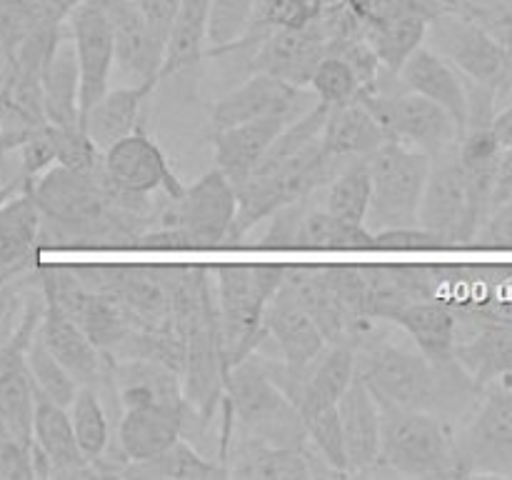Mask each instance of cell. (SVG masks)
I'll return each instance as SVG.
<instances>
[{"instance_id": "cell-17", "label": "cell", "mask_w": 512, "mask_h": 480, "mask_svg": "<svg viewBox=\"0 0 512 480\" xmlns=\"http://www.w3.org/2000/svg\"><path fill=\"white\" fill-rule=\"evenodd\" d=\"M100 3L108 15L110 35H113L115 65L123 73L138 78L135 83L140 80L160 83L165 40L155 35L138 3L135 0H100Z\"/></svg>"}, {"instance_id": "cell-12", "label": "cell", "mask_w": 512, "mask_h": 480, "mask_svg": "<svg viewBox=\"0 0 512 480\" xmlns=\"http://www.w3.org/2000/svg\"><path fill=\"white\" fill-rule=\"evenodd\" d=\"M43 315V288L30 293L25 313L13 333L0 343V425L30 438L33 430L35 385L28 370V343Z\"/></svg>"}, {"instance_id": "cell-19", "label": "cell", "mask_w": 512, "mask_h": 480, "mask_svg": "<svg viewBox=\"0 0 512 480\" xmlns=\"http://www.w3.org/2000/svg\"><path fill=\"white\" fill-rule=\"evenodd\" d=\"M38 335L45 348L65 365L78 385L98 388L108 375L110 358L90 343L88 335L78 328L73 318L60 308L58 300L43 293V315L38 323Z\"/></svg>"}, {"instance_id": "cell-21", "label": "cell", "mask_w": 512, "mask_h": 480, "mask_svg": "<svg viewBox=\"0 0 512 480\" xmlns=\"http://www.w3.org/2000/svg\"><path fill=\"white\" fill-rule=\"evenodd\" d=\"M338 420L348 475H370L380 450V403L358 375L340 395Z\"/></svg>"}, {"instance_id": "cell-15", "label": "cell", "mask_w": 512, "mask_h": 480, "mask_svg": "<svg viewBox=\"0 0 512 480\" xmlns=\"http://www.w3.org/2000/svg\"><path fill=\"white\" fill-rule=\"evenodd\" d=\"M330 53V40L320 18L298 28L270 30L253 50V73H268L295 88H308L315 65Z\"/></svg>"}, {"instance_id": "cell-25", "label": "cell", "mask_w": 512, "mask_h": 480, "mask_svg": "<svg viewBox=\"0 0 512 480\" xmlns=\"http://www.w3.org/2000/svg\"><path fill=\"white\" fill-rule=\"evenodd\" d=\"M293 118L275 115V118L248 120V123L230 125V128L215 130L213 133V150H215V168L238 188L240 183L253 175L260 160L270 150L273 140L278 138L280 130Z\"/></svg>"}, {"instance_id": "cell-42", "label": "cell", "mask_w": 512, "mask_h": 480, "mask_svg": "<svg viewBox=\"0 0 512 480\" xmlns=\"http://www.w3.org/2000/svg\"><path fill=\"white\" fill-rule=\"evenodd\" d=\"M373 235L375 250H448V245H445V240L438 233L423 228L420 223L378 230Z\"/></svg>"}, {"instance_id": "cell-7", "label": "cell", "mask_w": 512, "mask_h": 480, "mask_svg": "<svg viewBox=\"0 0 512 480\" xmlns=\"http://www.w3.org/2000/svg\"><path fill=\"white\" fill-rule=\"evenodd\" d=\"M355 375L385 403L413 410L438 408V370L418 348L393 343L385 330L355 348Z\"/></svg>"}, {"instance_id": "cell-43", "label": "cell", "mask_w": 512, "mask_h": 480, "mask_svg": "<svg viewBox=\"0 0 512 480\" xmlns=\"http://www.w3.org/2000/svg\"><path fill=\"white\" fill-rule=\"evenodd\" d=\"M138 8L143 10L145 20L150 23V28L155 30L160 40L168 38L170 23H173L175 13H178L180 0H135Z\"/></svg>"}, {"instance_id": "cell-26", "label": "cell", "mask_w": 512, "mask_h": 480, "mask_svg": "<svg viewBox=\"0 0 512 480\" xmlns=\"http://www.w3.org/2000/svg\"><path fill=\"white\" fill-rule=\"evenodd\" d=\"M110 358V355H108ZM110 380L120 413L140 405H185L183 378L178 370L145 358H110Z\"/></svg>"}, {"instance_id": "cell-9", "label": "cell", "mask_w": 512, "mask_h": 480, "mask_svg": "<svg viewBox=\"0 0 512 480\" xmlns=\"http://www.w3.org/2000/svg\"><path fill=\"white\" fill-rule=\"evenodd\" d=\"M365 160L373 183L365 228L378 233V230L418 223L420 200L433 158L398 140H385Z\"/></svg>"}, {"instance_id": "cell-10", "label": "cell", "mask_w": 512, "mask_h": 480, "mask_svg": "<svg viewBox=\"0 0 512 480\" xmlns=\"http://www.w3.org/2000/svg\"><path fill=\"white\" fill-rule=\"evenodd\" d=\"M455 145L433 158L418 210V223L438 233L448 245V250L470 248L475 233L488 218L483 203L475 195L468 173L460 165Z\"/></svg>"}, {"instance_id": "cell-3", "label": "cell", "mask_w": 512, "mask_h": 480, "mask_svg": "<svg viewBox=\"0 0 512 480\" xmlns=\"http://www.w3.org/2000/svg\"><path fill=\"white\" fill-rule=\"evenodd\" d=\"M210 273L215 275L213 293L225 370H230L263 343V315L270 298L283 285L285 265L230 263L218 265Z\"/></svg>"}, {"instance_id": "cell-5", "label": "cell", "mask_w": 512, "mask_h": 480, "mask_svg": "<svg viewBox=\"0 0 512 480\" xmlns=\"http://www.w3.org/2000/svg\"><path fill=\"white\" fill-rule=\"evenodd\" d=\"M100 175L120 208L150 218L153 223L160 208V203H153V195L178 198L185 188L170 168L163 148L140 125L103 150Z\"/></svg>"}, {"instance_id": "cell-49", "label": "cell", "mask_w": 512, "mask_h": 480, "mask_svg": "<svg viewBox=\"0 0 512 480\" xmlns=\"http://www.w3.org/2000/svg\"><path fill=\"white\" fill-rule=\"evenodd\" d=\"M0 153H3V133H0Z\"/></svg>"}, {"instance_id": "cell-20", "label": "cell", "mask_w": 512, "mask_h": 480, "mask_svg": "<svg viewBox=\"0 0 512 480\" xmlns=\"http://www.w3.org/2000/svg\"><path fill=\"white\" fill-rule=\"evenodd\" d=\"M263 330V340H270L275 345V353H278L273 358L283 360L285 368H290L293 373L308 368L318 358L320 350L328 345V340L320 333V328L310 318L308 310L283 285H280L278 293L270 298L268 308H265Z\"/></svg>"}, {"instance_id": "cell-36", "label": "cell", "mask_w": 512, "mask_h": 480, "mask_svg": "<svg viewBox=\"0 0 512 480\" xmlns=\"http://www.w3.org/2000/svg\"><path fill=\"white\" fill-rule=\"evenodd\" d=\"M370 193H373V183H370L368 160L355 158L348 160L323 188L318 190L320 205L335 218L348 220V223L365 225L370 208Z\"/></svg>"}, {"instance_id": "cell-28", "label": "cell", "mask_w": 512, "mask_h": 480, "mask_svg": "<svg viewBox=\"0 0 512 480\" xmlns=\"http://www.w3.org/2000/svg\"><path fill=\"white\" fill-rule=\"evenodd\" d=\"M40 93L45 118L53 125L80 123V70L68 28L40 65Z\"/></svg>"}, {"instance_id": "cell-50", "label": "cell", "mask_w": 512, "mask_h": 480, "mask_svg": "<svg viewBox=\"0 0 512 480\" xmlns=\"http://www.w3.org/2000/svg\"><path fill=\"white\" fill-rule=\"evenodd\" d=\"M505 250H512V238L508 240V248H505Z\"/></svg>"}, {"instance_id": "cell-1", "label": "cell", "mask_w": 512, "mask_h": 480, "mask_svg": "<svg viewBox=\"0 0 512 480\" xmlns=\"http://www.w3.org/2000/svg\"><path fill=\"white\" fill-rule=\"evenodd\" d=\"M238 198L235 188L218 168L185 185L178 198L160 203L155 223L138 238L135 248L203 250L228 245Z\"/></svg>"}, {"instance_id": "cell-32", "label": "cell", "mask_w": 512, "mask_h": 480, "mask_svg": "<svg viewBox=\"0 0 512 480\" xmlns=\"http://www.w3.org/2000/svg\"><path fill=\"white\" fill-rule=\"evenodd\" d=\"M295 250H375V235L365 225L348 223L315 203H305L293 235Z\"/></svg>"}, {"instance_id": "cell-6", "label": "cell", "mask_w": 512, "mask_h": 480, "mask_svg": "<svg viewBox=\"0 0 512 480\" xmlns=\"http://www.w3.org/2000/svg\"><path fill=\"white\" fill-rule=\"evenodd\" d=\"M358 100L378 118L388 140L410 145L430 158L458 143L460 125L453 115L433 100L405 88L398 75L385 68L380 70L375 88L360 93Z\"/></svg>"}, {"instance_id": "cell-27", "label": "cell", "mask_w": 512, "mask_h": 480, "mask_svg": "<svg viewBox=\"0 0 512 480\" xmlns=\"http://www.w3.org/2000/svg\"><path fill=\"white\" fill-rule=\"evenodd\" d=\"M390 325H398L408 333L415 348L435 365L448 368L458 363V313L443 300H413L393 315Z\"/></svg>"}, {"instance_id": "cell-29", "label": "cell", "mask_w": 512, "mask_h": 480, "mask_svg": "<svg viewBox=\"0 0 512 480\" xmlns=\"http://www.w3.org/2000/svg\"><path fill=\"white\" fill-rule=\"evenodd\" d=\"M155 88H158V83H153V80H140V83L115 90L108 88L80 115V125L88 133V138L98 145L100 153L110 148L115 140L125 138L138 128L140 110Z\"/></svg>"}, {"instance_id": "cell-34", "label": "cell", "mask_w": 512, "mask_h": 480, "mask_svg": "<svg viewBox=\"0 0 512 480\" xmlns=\"http://www.w3.org/2000/svg\"><path fill=\"white\" fill-rule=\"evenodd\" d=\"M125 478H183V480H215L228 478V470L218 458H208L200 448L190 445L188 438L175 440L163 453L148 460H133L123 468Z\"/></svg>"}, {"instance_id": "cell-24", "label": "cell", "mask_w": 512, "mask_h": 480, "mask_svg": "<svg viewBox=\"0 0 512 480\" xmlns=\"http://www.w3.org/2000/svg\"><path fill=\"white\" fill-rule=\"evenodd\" d=\"M40 228L43 213L30 188L0 200V283L38 263Z\"/></svg>"}, {"instance_id": "cell-4", "label": "cell", "mask_w": 512, "mask_h": 480, "mask_svg": "<svg viewBox=\"0 0 512 480\" xmlns=\"http://www.w3.org/2000/svg\"><path fill=\"white\" fill-rule=\"evenodd\" d=\"M225 420L238 433L280 448H308L310 438L293 400L270 380L255 353L235 363L223 383Z\"/></svg>"}, {"instance_id": "cell-44", "label": "cell", "mask_w": 512, "mask_h": 480, "mask_svg": "<svg viewBox=\"0 0 512 480\" xmlns=\"http://www.w3.org/2000/svg\"><path fill=\"white\" fill-rule=\"evenodd\" d=\"M80 3L83 0H33V18L35 23L63 25Z\"/></svg>"}, {"instance_id": "cell-31", "label": "cell", "mask_w": 512, "mask_h": 480, "mask_svg": "<svg viewBox=\"0 0 512 480\" xmlns=\"http://www.w3.org/2000/svg\"><path fill=\"white\" fill-rule=\"evenodd\" d=\"M430 20L405 5L395 3L380 18L370 20L365 30V40L378 55L380 65L388 73H398L405 60L425 43Z\"/></svg>"}, {"instance_id": "cell-39", "label": "cell", "mask_w": 512, "mask_h": 480, "mask_svg": "<svg viewBox=\"0 0 512 480\" xmlns=\"http://www.w3.org/2000/svg\"><path fill=\"white\" fill-rule=\"evenodd\" d=\"M308 88L313 93L315 103L325 105L328 110L340 108L345 103H353L360 93V85L353 68L338 53H328L315 65Z\"/></svg>"}, {"instance_id": "cell-18", "label": "cell", "mask_w": 512, "mask_h": 480, "mask_svg": "<svg viewBox=\"0 0 512 480\" xmlns=\"http://www.w3.org/2000/svg\"><path fill=\"white\" fill-rule=\"evenodd\" d=\"M455 358L480 388L512 380V320H483L458 313Z\"/></svg>"}, {"instance_id": "cell-41", "label": "cell", "mask_w": 512, "mask_h": 480, "mask_svg": "<svg viewBox=\"0 0 512 480\" xmlns=\"http://www.w3.org/2000/svg\"><path fill=\"white\" fill-rule=\"evenodd\" d=\"M0 478L33 480V440L0 425Z\"/></svg>"}, {"instance_id": "cell-37", "label": "cell", "mask_w": 512, "mask_h": 480, "mask_svg": "<svg viewBox=\"0 0 512 480\" xmlns=\"http://www.w3.org/2000/svg\"><path fill=\"white\" fill-rule=\"evenodd\" d=\"M255 0H210L208 43L205 55H225L240 48L253 28Z\"/></svg>"}, {"instance_id": "cell-11", "label": "cell", "mask_w": 512, "mask_h": 480, "mask_svg": "<svg viewBox=\"0 0 512 480\" xmlns=\"http://www.w3.org/2000/svg\"><path fill=\"white\" fill-rule=\"evenodd\" d=\"M455 450L460 475H512V380L485 385L455 425Z\"/></svg>"}, {"instance_id": "cell-22", "label": "cell", "mask_w": 512, "mask_h": 480, "mask_svg": "<svg viewBox=\"0 0 512 480\" xmlns=\"http://www.w3.org/2000/svg\"><path fill=\"white\" fill-rule=\"evenodd\" d=\"M30 440L50 460L53 478H98L95 468L80 450L68 408L45 398L38 390H35Z\"/></svg>"}, {"instance_id": "cell-46", "label": "cell", "mask_w": 512, "mask_h": 480, "mask_svg": "<svg viewBox=\"0 0 512 480\" xmlns=\"http://www.w3.org/2000/svg\"><path fill=\"white\" fill-rule=\"evenodd\" d=\"M345 5H348L360 20L370 23V20L380 18V15L393 5V0H345Z\"/></svg>"}, {"instance_id": "cell-16", "label": "cell", "mask_w": 512, "mask_h": 480, "mask_svg": "<svg viewBox=\"0 0 512 480\" xmlns=\"http://www.w3.org/2000/svg\"><path fill=\"white\" fill-rule=\"evenodd\" d=\"M80 70V115L110 88L115 68L113 35L100 0H83L65 20Z\"/></svg>"}, {"instance_id": "cell-8", "label": "cell", "mask_w": 512, "mask_h": 480, "mask_svg": "<svg viewBox=\"0 0 512 480\" xmlns=\"http://www.w3.org/2000/svg\"><path fill=\"white\" fill-rule=\"evenodd\" d=\"M425 45L443 55L465 80L488 88L498 108L512 98V55L483 25L460 10L435 15L428 23Z\"/></svg>"}, {"instance_id": "cell-2", "label": "cell", "mask_w": 512, "mask_h": 480, "mask_svg": "<svg viewBox=\"0 0 512 480\" xmlns=\"http://www.w3.org/2000/svg\"><path fill=\"white\" fill-rule=\"evenodd\" d=\"M380 403V450L370 473L405 478H458L455 425L433 410Z\"/></svg>"}, {"instance_id": "cell-35", "label": "cell", "mask_w": 512, "mask_h": 480, "mask_svg": "<svg viewBox=\"0 0 512 480\" xmlns=\"http://www.w3.org/2000/svg\"><path fill=\"white\" fill-rule=\"evenodd\" d=\"M68 413L80 450H83V455L88 458L90 465L98 463L100 458L110 455L113 450H118L113 435L115 420L113 415L108 413V408H105L98 390L90 388V385H80L75 398L70 400Z\"/></svg>"}, {"instance_id": "cell-47", "label": "cell", "mask_w": 512, "mask_h": 480, "mask_svg": "<svg viewBox=\"0 0 512 480\" xmlns=\"http://www.w3.org/2000/svg\"><path fill=\"white\" fill-rule=\"evenodd\" d=\"M470 8H512V0H455V10Z\"/></svg>"}, {"instance_id": "cell-30", "label": "cell", "mask_w": 512, "mask_h": 480, "mask_svg": "<svg viewBox=\"0 0 512 480\" xmlns=\"http://www.w3.org/2000/svg\"><path fill=\"white\" fill-rule=\"evenodd\" d=\"M385 140H388V133L383 125L355 98L353 103L330 110L323 135H320V150L325 158L335 163H348L355 158H368Z\"/></svg>"}, {"instance_id": "cell-38", "label": "cell", "mask_w": 512, "mask_h": 480, "mask_svg": "<svg viewBox=\"0 0 512 480\" xmlns=\"http://www.w3.org/2000/svg\"><path fill=\"white\" fill-rule=\"evenodd\" d=\"M25 358H28L30 380H33L35 390H38V393H43L45 398L55 400V403H60L68 408L70 400L75 398V393H78L80 385L75 383L73 375L65 370V365L60 363V360L55 358L48 348H45V343L40 340L38 330H35V335L30 338Z\"/></svg>"}, {"instance_id": "cell-14", "label": "cell", "mask_w": 512, "mask_h": 480, "mask_svg": "<svg viewBox=\"0 0 512 480\" xmlns=\"http://www.w3.org/2000/svg\"><path fill=\"white\" fill-rule=\"evenodd\" d=\"M310 98L313 93H308L305 88H295L268 73H250V78H245L238 88L225 93L215 103L213 113H210V130L215 133V130L230 128V125L275 118V115L298 118L303 110L315 103Z\"/></svg>"}, {"instance_id": "cell-23", "label": "cell", "mask_w": 512, "mask_h": 480, "mask_svg": "<svg viewBox=\"0 0 512 480\" xmlns=\"http://www.w3.org/2000/svg\"><path fill=\"white\" fill-rule=\"evenodd\" d=\"M395 75L408 90L448 110L463 133L468 125V80L443 55L423 43Z\"/></svg>"}, {"instance_id": "cell-13", "label": "cell", "mask_w": 512, "mask_h": 480, "mask_svg": "<svg viewBox=\"0 0 512 480\" xmlns=\"http://www.w3.org/2000/svg\"><path fill=\"white\" fill-rule=\"evenodd\" d=\"M208 425L185 405H140L125 408L115 423V445L128 463L163 453L180 438L200 433Z\"/></svg>"}, {"instance_id": "cell-33", "label": "cell", "mask_w": 512, "mask_h": 480, "mask_svg": "<svg viewBox=\"0 0 512 480\" xmlns=\"http://www.w3.org/2000/svg\"><path fill=\"white\" fill-rule=\"evenodd\" d=\"M208 18L210 0H180L178 13L165 38L160 80L190 68L203 58L205 43H208Z\"/></svg>"}, {"instance_id": "cell-51", "label": "cell", "mask_w": 512, "mask_h": 480, "mask_svg": "<svg viewBox=\"0 0 512 480\" xmlns=\"http://www.w3.org/2000/svg\"><path fill=\"white\" fill-rule=\"evenodd\" d=\"M0 200H3V195H0Z\"/></svg>"}, {"instance_id": "cell-40", "label": "cell", "mask_w": 512, "mask_h": 480, "mask_svg": "<svg viewBox=\"0 0 512 480\" xmlns=\"http://www.w3.org/2000/svg\"><path fill=\"white\" fill-rule=\"evenodd\" d=\"M318 15L320 8L313 0H255L253 28L245 35L240 48H255L270 30L298 28V25L315 20Z\"/></svg>"}, {"instance_id": "cell-45", "label": "cell", "mask_w": 512, "mask_h": 480, "mask_svg": "<svg viewBox=\"0 0 512 480\" xmlns=\"http://www.w3.org/2000/svg\"><path fill=\"white\" fill-rule=\"evenodd\" d=\"M490 130L495 133L498 143L503 145V150L512 148V98L495 110L493 120H490Z\"/></svg>"}, {"instance_id": "cell-48", "label": "cell", "mask_w": 512, "mask_h": 480, "mask_svg": "<svg viewBox=\"0 0 512 480\" xmlns=\"http://www.w3.org/2000/svg\"><path fill=\"white\" fill-rule=\"evenodd\" d=\"M315 5H318L320 10H328V8H335V5H343L345 0H313Z\"/></svg>"}]
</instances>
